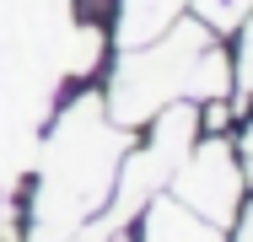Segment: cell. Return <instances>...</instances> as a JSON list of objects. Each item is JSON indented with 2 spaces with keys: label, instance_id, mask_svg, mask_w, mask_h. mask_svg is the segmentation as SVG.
I'll use <instances>...</instances> for the list:
<instances>
[{
  "label": "cell",
  "instance_id": "obj_10",
  "mask_svg": "<svg viewBox=\"0 0 253 242\" xmlns=\"http://www.w3.org/2000/svg\"><path fill=\"white\" fill-rule=\"evenodd\" d=\"M5 232H11V221H5V215H0V242H5Z\"/></svg>",
  "mask_w": 253,
  "mask_h": 242
},
{
  "label": "cell",
  "instance_id": "obj_6",
  "mask_svg": "<svg viewBox=\"0 0 253 242\" xmlns=\"http://www.w3.org/2000/svg\"><path fill=\"white\" fill-rule=\"evenodd\" d=\"M140 242H221L215 226L200 221L194 210H183L178 199H156L151 215H146V237Z\"/></svg>",
  "mask_w": 253,
  "mask_h": 242
},
{
  "label": "cell",
  "instance_id": "obj_3",
  "mask_svg": "<svg viewBox=\"0 0 253 242\" xmlns=\"http://www.w3.org/2000/svg\"><path fill=\"white\" fill-rule=\"evenodd\" d=\"M194 129H200V119H194V108H183V102H172V108L156 113L151 140L140 145L135 156L119 161V178H113V194H108V210H102V221H97L102 232L129 226V221L156 199V189H162V183L178 172V161L189 156Z\"/></svg>",
  "mask_w": 253,
  "mask_h": 242
},
{
  "label": "cell",
  "instance_id": "obj_8",
  "mask_svg": "<svg viewBox=\"0 0 253 242\" xmlns=\"http://www.w3.org/2000/svg\"><path fill=\"white\" fill-rule=\"evenodd\" d=\"M243 22H248V38H243V59H237V65H243V70H237V97H253V11Z\"/></svg>",
  "mask_w": 253,
  "mask_h": 242
},
{
  "label": "cell",
  "instance_id": "obj_5",
  "mask_svg": "<svg viewBox=\"0 0 253 242\" xmlns=\"http://www.w3.org/2000/svg\"><path fill=\"white\" fill-rule=\"evenodd\" d=\"M183 0H124L119 5V48H140L162 38L172 22H178Z\"/></svg>",
  "mask_w": 253,
  "mask_h": 242
},
{
  "label": "cell",
  "instance_id": "obj_9",
  "mask_svg": "<svg viewBox=\"0 0 253 242\" xmlns=\"http://www.w3.org/2000/svg\"><path fill=\"white\" fill-rule=\"evenodd\" d=\"M243 242H253V210H248V226H243Z\"/></svg>",
  "mask_w": 253,
  "mask_h": 242
},
{
  "label": "cell",
  "instance_id": "obj_7",
  "mask_svg": "<svg viewBox=\"0 0 253 242\" xmlns=\"http://www.w3.org/2000/svg\"><path fill=\"white\" fill-rule=\"evenodd\" d=\"M194 11H200L205 27L226 33V27H243V16L253 11V0H194Z\"/></svg>",
  "mask_w": 253,
  "mask_h": 242
},
{
  "label": "cell",
  "instance_id": "obj_2",
  "mask_svg": "<svg viewBox=\"0 0 253 242\" xmlns=\"http://www.w3.org/2000/svg\"><path fill=\"white\" fill-rule=\"evenodd\" d=\"M226 65L232 59L210 43L205 22H172L162 38L124 48L102 108L113 124L129 129V124L156 119L162 108H172L178 97H226V81H232Z\"/></svg>",
  "mask_w": 253,
  "mask_h": 242
},
{
  "label": "cell",
  "instance_id": "obj_4",
  "mask_svg": "<svg viewBox=\"0 0 253 242\" xmlns=\"http://www.w3.org/2000/svg\"><path fill=\"white\" fill-rule=\"evenodd\" d=\"M172 183V199L183 210H194L210 226H226L232 210H237V194H243V178H237V161L221 140L210 145H189V156L178 161V172L167 178Z\"/></svg>",
  "mask_w": 253,
  "mask_h": 242
},
{
  "label": "cell",
  "instance_id": "obj_1",
  "mask_svg": "<svg viewBox=\"0 0 253 242\" xmlns=\"http://www.w3.org/2000/svg\"><path fill=\"white\" fill-rule=\"evenodd\" d=\"M124 124L108 119L102 97H76L54 119L49 140H38V189L27 242H70L113 194L124 161Z\"/></svg>",
  "mask_w": 253,
  "mask_h": 242
}]
</instances>
